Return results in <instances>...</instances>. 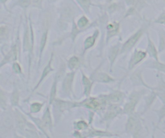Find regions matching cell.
<instances>
[{
	"mask_svg": "<svg viewBox=\"0 0 165 138\" xmlns=\"http://www.w3.org/2000/svg\"><path fill=\"white\" fill-rule=\"evenodd\" d=\"M106 96H101L99 98H87L84 101L79 103V105H82L84 107L92 109V110H98V109H101V108L105 106L106 104Z\"/></svg>",
	"mask_w": 165,
	"mask_h": 138,
	"instance_id": "6da1fadb",
	"label": "cell"
},
{
	"mask_svg": "<svg viewBox=\"0 0 165 138\" xmlns=\"http://www.w3.org/2000/svg\"><path fill=\"white\" fill-rule=\"evenodd\" d=\"M142 128L141 122L138 118L133 114L130 115L126 124V132L127 133H133V136H138V133H139Z\"/></svg>",
	"mask_w": 165,
	"mask_h": 138,
	"instance_id": "7a4b0ae2",
	"label": "cell"
},
{
	"mask_svg": "<svg viewBox=\"0 0 165 138\" xmlns=\"http://www.w3.org/2000/svg\"><path fill=\"white\" fill-rule=\"evenodd\" d=\"M141 93H142L141 91H133L132 92L130 96V101L124 105V109L122 110V113L128 115L134 114V109H135L136 105L138 104Z\"/></svg>",
	"mask_w": 165,
	"mask_h": 138,
	"instance_id": "3957f363",
	"label": "cell"
},
{
	"mask_svg": "<svg viewBox=\"0 0 165 138\" xmlns=\"http://www.w3.org/2000/svg\"><path fill=\"white\" fill-rule=\"evenodd\" d=\"M144 32V27H142V28H140L136 33H134V35H131V36H130L126 42H125L124 44L122 45V48H121L122 49V50H121V53H125L126 52V51H130V49L133 48L134 45L138 43V41L139 40V39L143 35Z\"/></svg>",
	"mask_w": 165,
	"mask_h": 138,
	"instance_id": "277c9868",
	"label": "cell"
},
{
	"mask_svg": "<svg viewBox=\"0 0 165 138\" xmlns=\"http://www.w3.org/2000/svg\"><path fill=\"white\" fill-rule=\"evenodd\" d=\"M146 56H147V52L143 51H134V54L132 55V57L130 59V60L129 61V65H128V69L131 70L132 68H134V67L137 65L138 64H139L142 60H144L145 59Z\"/></svg>",
	"mask_w": 165,
	"mask_h": 138,
	"instance_id": "5b68a950",
	"label": "cell"
},
{
	"mask_svg": "<svg viewBox=\"0 0 165 138\" xmlns=\"http://www.w3.org/2000/svg\"><path fill=\"white\" fill-rule=\"evenodd\" d=\"M74 75H75V72H70V73H68V74L66 75L65 77H64V80H63V91H64V92L68 94V95L72 92Z\"/></svg>",
	"mask_w": 165,
	"mask_h": 138,
	"instance_id": "8992f818",
	"label": "cell"
},
{
	"mask_svg": "<svg viewBox=\"0 0 165 138\" xmlns=\"http://www.w3.org/2000/svg\"><path fill=\"white\" fill-rule=\"evenodd\" d=\"M55 107H56L57 109L60 110L61 113L66 110L72 109V108L76 107L78 105H79V103H74V102H68V101H64L62 100H55V101L53 102Z\"/></svg>",
	"mask_w": 165,
	"mask_h": 138,
	"instance_id": "52a82bcc",
	"label": "cell"
},
{
	"mask_svg": "<svg viewBox=\"0 0 165 138\" xmlns=\"http://www.w3.org/2000/svg\"><path fill=\"white\" fill-rule=\"evenodd\" d=\"M121 113H122V109L119 106H118V105H111L107 109L104 119H105L106 121L109 122V121H112L113 119L115 118V117H117Z\"/></svg>",
	"mask_w": 165,
	"mask_h": 138,
	"instance_id": "ba28073f",
	"label": "cell"
},
{
	"mask_svg": "<svg viewBox=\"0 0 165 138\" xmlns=\"http://www.w3.org/2000/svg\"><path fill=\"white\" fill-rule=\"evenodd\" d=\"M53 53H52V55H51L50 60H49V63H48V64H47V66L45 67V69H44L43 72H42V75H41L40 79L39 82H38V84H37L36 85H35V88H34V90H33V91L36 90L37 88H38V87L40 85L41 83L43 82V80H45L47 76H48V75H49L51 72H53V71L54 70V69L53 68V67H52V62H53Z\"/></svg>",
	"mask_w": 165,
	"mask_h": 138,
	"instance_id": "9c48e42d",
	"label": "cell"
},
{
	"mask_svg": "<svg viewBox=\"0 0 165 138\" xmlns=\"http://www.w3.org/2000/svg\"><path fill=\"white\" fill-rule=\"evenodd\" d=\"M107 37H106V43L109 42L110 39L112 37L115 36L119 31V24L117 22H114L111 24L107 25Z\"/></svg>",
	"mask_w": 165,
	"mask_h": 138,
	"instance_id": "30bf717a",
	"label": "cell"
},
{
	"mask_svg": "<svg viewBox=\"0 0 165 138\" xmlns=\"http://www.w3.org/2000/svg\"><path fill=\"white\" fill-rule=\"evenodd\" d=\"M130 80H131L132 83L134 84V85H142L145 86L146 88H152L144 81L142 77V72H141L140 70H137L132 74V76H130Z\"/></svg>",
	"mask_w": 165,
	"mask_h": 138,
	"instance_id": "8fae6325",
	"label": "cell"
},
{
	"mask_svg": "<svg viewBox=\"0 0 165 138\" xmlns=\"http://www.w3.org/2000/svg\"><path fill=\"white\" fill-rule=\"evenodd\" d=\"M42 124L43 126L45 127V130L46 129H49L50 131H52V128H53V121H52V116H51L50 113V109L49 107L47 108L46 111H45V114L42 117Z\"/></svg>",
	"mask_w": 165,
	"mask_h": 138,
	"instance_id": "7c38bea8",
	"label": "cell"
},
{
	"mask_svg": "<svg viewBox=\"0 0 165 138\" xmlns=\"http://www.w3.org/2000/svg\"><path fill=\"white\" fill-rule=\"evenodd\" d=\"M17 47H16V45H14L13 47H12L11 51L7 54L6 55V56L4 57V59L2 60V64H1V67H2L4 64H6V63H9L11 61H16L17 60Z\"/></svg>",
	"mask_w": 165,
	"mask_h": 138,
	"instance_id": "4fadbf2b",
	"label": "cell"
},
{
	"mask_svg": "<svg viewBox=\"0 0 165 138\" xmlns=\"http://www.w3.org/2000/svg\"><path fill=\"white\" fill-rule=\"evenodd\" d=\"M91 80L101 82V83H110V82L115 81V79H113L111 76H109L105 72H98L96 75H93Z\"/></svg>",
	"mask_w": 165,
	"mask_h": 138,
	"instance_id": "5bb4252c",
	"label": "cell"
},
{
	"mask_svg": "<svg viewBox=\"0 0 165 138\" xmlns=\"http://www.w3.org/2000/svg\"><path fill=\"white\" fill-rule=\"evenodd\" d=\"M15 113H15V119H16V126L20 130H23L25 126H27V121L18 110H15Z\"/></svg>",
	"mask_w": 165,
	"mask_h": 138,
	"instance_id": "9a60e30c",
	"label": "cell"
},
{
	"mask_svg": "<svg viewBox=\"0 0 165 138\" xmlns=\"http://www.w3.org/2000/svg\"><path fill=\"white\" fill-rule=\"evenodd\" d=\"M106 96L107 100L111 101L112 103H119L124 99L125 94L120 91H115Z\"/></svg>",
	"mask_w": 165,
	"mask_h": 138,
	"instance_id": "2e32d148",
	"label": "cell"
},
{
	"mask_svg": "<svg viewBox=\"0 0 165 138\" xmlns=\"http://www.w3.org/2000/svg\"><path fill=\"white\" fill-rule=\"evenodd\" d=\"M98 34L99 31L97 30V31H94V33H93V35H92V36H89V37L85 40V42H84V51H87L88 49H89L94 45V43H95L96 42V39H97V36H98Z\"/></svg>",
	"mask_w": 165,
	"mask_h": 138,
	"instance_id": "e0dca14e",
	"label": "cell"
},
{
	"mask_svg": "<svg viewBox=\"0 0 165 138\" xmlns=\"http://www.w3.org/2000/svg\"><path fill=\"white\" fill-rule=\"evenodd\" d=\"M82 83H83L84 85V94L86 96H89L90 92H91V88L92 85H93V83L91 82V80H89V78L84 74L82 72Z\"/></svg>",
	"mask_w": 165,
	"mask_h": 138,
	"instance_id": "ac0fdd59",
	"label": "cell"
},
{
	"mask_svg": "<svg viewBox=\"0 0 165 138\" xmlns=\"http://www.w3.org/2000/svg\"><path fill=\"white\" fill-rule=\"evenodd\" d=\"M148 54L150 55V56L153 57L155 60H158V51L155 48V45H154L153 42L152 41V39H150L149 36H148Z\"/></svg>",
	"mask_w": 165,
	"mask_h": 138,
	"instance_id": "d6986e66",
	"label": "cell"
},
{
	"mask_svg": "<svg viewBox=\"0 0 165 138\" xmlns=\"http://www.w3.org/2000/svg\"><path fill=\"white\" fill-rule=\"evenodd\" d=\"M119 46L120 44H117L115 45V46H113L111 49H110L109 51V60L111 61V68H112L113 64L115 63V60H116L117 56L119 54Z\"/></svg>",
	"mask_w": 165,
	"mask_h": 138,
	"instance_id": "ffe728a7",
	"label": "cell"
},
{
	"mask_svg": "<svg viewBox=\"0 0 165 138\" xmlns=\"http://www.w3.org/2000/svg\"><path fill=\"white\" fill-rule=\"evenodd\" d=\"M57 79H58V76L56 75L54 78V82H53V85H52V88L50 91V96H49V104L52 105L55 101L56 95V84H57Z\"/></svg>",
	"mask_w": 165,
	"mask_h": 138,
	"instance_id": "44dd1931",
	"label": "cell"
},
{
	"mask_svg": "<svg viewBox=\"0 0 165 138\" xmlns=\"http://www.w3.org/2000/svg\"><path fill=\"white\" fill-rule=\"evenodd\" d=\"M79 65V59L77 56H72L68 61V67L70 70H74Z\"/></svg>",
	"mask_w": 165,
	"mask_h": 138,
	"instance_id": "7402d4cb",
	"label": "cell"
},
{
	"mask_svg": "<svg viewBox=\"0 0 165 138\" xmlns=\"http://www.w3.org/2000/svg\"><path fill=\"white\" fill-rule=\"evenodd\" d=\"M89 135H88L87 136H114L113 134L110 133L108 132H103V131H99V130H95V129H92L91 131H89Z\"/></svg>",
	"mask_w": 165,
	"mask_h": 138,
	"instance_id": "603a6c76",
	"label": "cell"
},
{
	"mask_svg": "<svg viewBox=\"0 0 165 138\" xmlns=\"http://www.w3.org/2000/svg\"><path fill=\"white\" fill-rule=\"evenodd\" d=\"M19 100H20V92L17 90V88H16L12 92V98H11L12 106H18L19 105Z\"/></svg>",
	"mask_w": 165,
	"mask_h": 138,
	"instance_id": "cb8c5ba5",
	"label": "cell"
},
{
	"mask_svg": "<svg viewBox=\"0 0 165 138\" xmlns=\"http://www.w3.org/2000/svg\"><path fill=\"white\" fill-rule=\"evenodd\" d=\"M155 97H156V92H155V91H153V92H152V93H151V95H149L148 97H147V99H146V109H145V111L148 109V108H150V106L152 105V103H153L154 100H155Z\"/></svg>",
	"mask_w": 165,
	"mask_h": 138,
	"instance_id": "d4e9b609",
	"label": "cell"
},
{
	"mask_svg": "<svg viewBox=\"0 0 165 138\" xmlns=\"http://www.w3.org/2000/svg\"><path fill=\"white\" fill-rule=\"evenodd\" d=\"M44 104L38 103V102H35V103L31 104V107H30V112L31 113H39L41 110L42 107H43Z\"/></svg>",
	"mask_w": 165,
	"mask_h": 138,
	"instance_id": "484cf974",
	"label": "cell"
},
{
	"mask_svg": "<svg viewBox=\"0 0 165 138\" xmlns=\"http://www.w3.org/2000/svg\"><path fill=\"white\" fill-rule=\"evenodd\" d=\"M160 38H159V51H162L165 49V31H162L159 35Z\"/></svg>",
	"mask_w": 165,
	"mask_h": 138,
	"instance_id": "4316f807",
	"label": "cell"
},
{
	"mask_svg": "<svg viewBox=\"0 0 165 138\" xmlns=\"http://www.w3.org/2000/svg\"><path fill=\"white\" fill-rule=\"evenodd\" d=\"M47 38H48V30H46L45 32H44L42 38H41L40 41V56L43 53V51L45 49V46H46V42H47Z\"/></svg>",
	"mask_w": 165,
	"mask_h": 138,
	"instance_id": "83f0119b",
	"label": "cell"
},
{
	"mask_svg": "<svg viewBox=\"0 0 165 138\" xmlns=\"http://www.w3.org/2000/svg\"><path fill=\"white\" fill-rule=\"evenodd\" d=\"M81 6L82 7L84 10L86 11V12H89V6H90V3H91V0H77Z\"/></svg>",
	"mask_w": 165,
	"mask_h": 138,
	"instance_id": "f1b7e54d",
	"label": "cell"
},
{
	"mask_svg": "<svg viewBox=\"0 0 165 138\" xmlns=\"http://www.w3.org/2000/svg\"><path fill=\"white\" fill-rule=\"evenodd\" d=\"M88 24H89V20H88L86 16L81 17V19L78 21V26L79 28H84V27H86Z\"/></svg>",
	"mask_w": 165,
	"mask_h": 138,
	"instance_id": "f546056e",
	"label": "cell"
},
{
	"mask_svg": "<svg viewBox=\"0 0 165 138\" xmlns=\"http://www.w3.org/2000/svg\"><path fill=\"white\" fill-rule=\"evenodd\" d=\"M31 0H19L16 4H15V6H20L21 7L23 8H27L31 5Z\"/></svg>",
	"mask_w": 165,
	"mask_h": 138,
	"instance_id": "4dcf8cb0",
	"label": "cell"
},
{
	"mask_svg": "<svg viewBox=\"0 0 165 138\" xmlns=\"http://www.w3.org/2000/svg\"><path fill=\"white\" fill-rule=\"evenodd\" d=\"M78 26L77 25L75 22H73V30L71 31V37H72L73 41L75 40V38L77 37L78 34L79 33V29H78Z\"/></svg>",
	"mask_w": 165,
	"mask_h": 138,
	"instance_id": "1f68e13d",
	"label": "cell"
},
{
	"mask_svg": "<svg viewBox=\"0 0 165 138\" xmlns=\"http://www.w3.org/2000/svg\"><path fill=\"white\" fill-rule=\"evenodd\" d=\"M152 67V68H156V69H158L159 71H161V72H165V65L164 64L159 63V61L158 60H156L155 62H153Z\"/></svg>",
	"mask_w": 165,
	"mask_h": 138,
	"instance_id": "d6a6232c",
	"label": "cell"
},
{
	"mask_svg": "<svg viewBox=\"0 0 165 138\" xmlns=\"http://www.w3.org/2000/svg\"><path fill=\"white\" fill-rule=\"evenodd\" d=\"M76 128L79 129V130H82V129H86L88 128L87 123L84 121H79L76 123Z\"/></svg>",
	"mask_w": 165,
	"mask_h": 138,
	"instance_id": "836d02e7",
	"label": "cell"
},
{
	"mask_svg": "<svg viewBox=\"0 0 165 138\" xmlns=\"http://www.w3.org/2000/svg\"><path fill=\"white\" fill-rule=\"evenodd\" d=\"M158 116H159V123L163 120L165 117V105H163L161 109H159V111H157Z\"/></svg>",
	"mask_w": 165,
	"mask_h": 138,
	"instance_id": "e575fe53",
	"label": "cell"
},
{
	"mask_svg": "<svg viewBox=\"0 0 165 138\" xmlns=\"http://www.w3.org/2000/svg\"><path fill=\"white\" fill-rule=\"evenodd\" d=\"M13 70L15 71V72L16 73H18V74H21L22 73V70H21V67H20V65L18 63L15 62L13 64Z\"/></svg>",
	"mask_w": 165,
	"mask_h": 138,
	"instance_id": "d590c367",
	"label": "cell"
},
{
	"mask_svg": "<svg viewBox=\"0 0 165 138\" xmlns=\"http://www.w3.org/2000/svg\"><path fill=\"white\" fill-rule=\"evenodd\" d=\"M42 1L43 0H31V3H32L33 7H35L41 8Z\"/></svg>",
	"mask_w": 165,
	"mask_h": 138,
	"instance_id": "8d00e7d4",
	"label": "cell"
},
{
	"mask_svg": "<svg viewBox=\"0 0 165 138\" xmlns=\"http://www.w3.org/2000/svg\"><path fill=\"white\" fill-rule=\"evenodd\" d=\"M7 28L6 26L2 25L0 27V35H1L2 39L4 37V35H5V32H7Z\"/></svg>",
	"mask_w": 165,
	"mask_h": 138,
	"instance_id": "74e56055",
	"label": "cell"
},
{
	"mask_svg": "<svg viewBox=\"0 0 165 138\" xmlns=\"http://www.w3.org/2000/svg\"><path fill=\"white\" fill-rule=\"evenodd\" d=\"M4 103H5V97H4V93L3 91L1 90V106H2V109H5V105H4Z\"/></svg>",
	"mask_w": 165,
	"mask_h": 138,
	"instance_id": "f35d334b",
	"label": "cell"
},
{
	"mask_svg": "<svg viewBox=\"0 0 165 138\" xmlns=\"http://www.w3.org/2000/svg\"><path fill=\"white\" fill-rule=\"evenodd\" d=\"M126 2L127 5H133L134 3V0H126Z\"/></svg>",
	"mask_w": 165,
	"mask_h": 138,
	"instance_id": "ab89813d",
	"label": "cell"
},
{
	"mask_svg": "<svg viewBox=\"0 0 165 138\" xmlns=\"http://www.w3.org/2000/svg\"><path fill=\"white\" fill-rule=\"evenodd\" d=\"M7 1V0H1V2H2V4L5 3V2H6Z\"/></svg>",
	"mask_w": 165,
	"mask_h": 138,
	"instance_id": "60d3db41",
	"label": "cell"
},
{
	"mask_svg": "<svg viewBox=\"0 0 165 138\" xmlns=\"http://www.w3.org/2000/svg\"><path fill=\"white\" fill-rule=\"evenodd\" d=\"M50 2H55V1H56V0H49Z\"/></svg>",
	"mask_w": 165,
	"mask_h": 138,
	"instance_id": "b9f144b4",
	"label": "cell"
},
{
	"mask_svg": "<svg viewBox=\"0 0 165 138\" xmlns=\"http://www.w3.org/2000/svg\"><path fill=\"white\" fill-rule=\"evenodd\" d=\"M107 1H111V0H107Z\"/></svg>",
	"mask_w": 165,
	"mask_h": 138,
	"instance_id": "7bdbcfd3",
	"label": "cell"
}]
</instances>
